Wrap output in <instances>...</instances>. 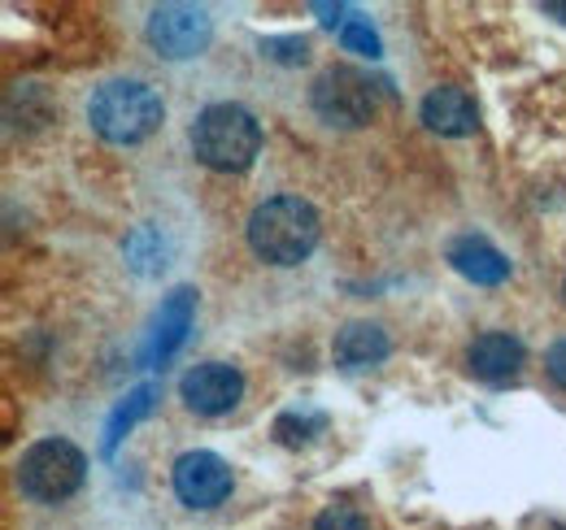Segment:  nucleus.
Here are the masks:
<instances>
[{
	"instance_id": "1",
	"label": "nucleus",
	"mask_w": 566,
	"mask_h": 530,
	"mask_svg": "<svg viewBox=\"0 0 566 530\" xmlns=\"http://www.w3.org/2000/svg\"><path fill=\"white\" fill-rule=\"evenodd\" d=\"M166 118V105L161 96L140 83V78H114V83H101L87 100V123L92 131L109 144H140L148 135L161 127Z\"/></svg>"
},
{
	"instance_id": "2",
	"label": "nucleus",
	"mask_w": 566,
	"mask_h": 530,
	"mask_svg": "<svg viewBox=\"0 0 566 530\" xmlns=\"http://www.w3.org/2000/svg\"><path fill=\"white\" fill-rule=\"evenodd\" d=\"M249 244L262 262L301 265L318 244V213L301 197H275L253 209L249 218Z\"/></svg>"
},
{
	"instance_id": "3",
	"label": "nucleus",
	"mask_w": 566,
	"mask_h": 530,
	"mask_svg": "<svg viewBox=\"0 0 566 530\" xmlns=\"http://www.w3.org/2000/svg\"><path fill=\"white\" fill-rule=\"evenodd\" d=\"M192 148H197V157L210 170L240 174L262 152V127H258V118L244 105H227L222 100V105H210V109L197 114V123H192Z\"/></svg>"
},
{
	"instance_id": "4",
	"label": "nucleus",
	"mask_w": 566,
	"mask_h": 530,
	"mask_svg": "<svg viewBox=\"0 0 566 530\" xmlns=\"http://www.w3.org/2000/svg\"><path fill=\"white\" fill-rule=\"evenodd\" d=\"M83 474H87V457L71 439H40L18 462V487L35 505H57L83 487Z\"/></svg>"
},
{
	"instance_id": "5",
	"label": "nucleus",
	"mask_w": 566,
	"mask_h": 530,
	"mask_svg": "<svg viewBox=\"0 0 566 530\" xmlns=\"http://www.w3.org/2000/svg\"><path fill=\"white\" fill-rule=\"evenodd\" d=\"M310 105L327 127L354 131V127H366L370 114H375V87H370V78L361 70L327 66L310 87Z\"/></svg>"
},
{
	"instance_id": "6",
	"label": "nucleus",
	"mask_w": 566,
	"mask_h": 530,
	"mask_svg": "<svg viewBox=\"0 0 566 530\" xmlns=\"http://www.w3.org/2000/svg\"><path fill=\"white\" fill-rule=\"evenodd\" d=\"M213 22L201 4H157L148 13V44L166 62H188L210 49Z\"/></svg>"
},
{
	"instance_id": "7",
	"label": "nucleus",
	"mask_w": 566,
	"mask_h": 530,
	"mask_svg": "<svg viewBox=\"0 0 566 530\" xmlns=\"http://www.w3.org/2000/svg\"><path fill=\"white\" fill-rule=\"evenodd\" d=\"M175 496L188 505V509H213L231 496V465L222 462L218 453H184L175 462Z\"/></svg>"
},
{
	"instance_id": "8",
	"label": "nucleus",
	"mask_w": 566,
	"mask_h": 530,
	"mask_svg": "<svg viewBox=\"0 0 566 530\" xmlns=\"http://www.w3.org/2000/svg\"><path fill=\"white\" fill-rule=\"evenodd\" d=\"M179 396L188 409H197V413H227V409H235L240 396H244V374L235 370V365H227V361H206V365H192L188 374H184V383H179Z\"/></svg>"
},
{
	"instance_id": "9",
	"label": "nucleus",
	"mask_w": 566,
	"mask_h": 530,
	"mask_svg": "<svg viewBox=\"0 0 566 530\" xmlns=\"http://www.w3.org/2000/svg\"><path fill=\"white\" fill-rule=\"evenodd\" d=\"M523 343L514 339V335L505 331H489V335H475L471 339V348H467V370L480 379V383H510L518 370H523Z\"/></svg>"
},
{
	"instance_id": "10",
	"label": "nucleus",
	"mask_w": 566,
	"mask_h": 530,
	"mask_svg": "<svg viewBox=\"0 0 566 530\" xmlns=\"http://www.w3.org/2000/svg\"><path fill=\"white\" fill-rule=\"evenodd\" d=\"M423 123L436 135H471L475 127H480V109H475L471 92H462V87H449V83H444V87L427 92Z\"/></svg>"
},
{
	"instance_id": "11",
	"label": "nucleus",
	"mask_w": 566,
	"mask_h": 530,
	"mask_svg": "<svg viewBox=\"0 0 566 530\" xmlns=\"http://www.w3.org/2000/svg\"><path fill=\"white\" fill-rule=\"evenodd\" d=\"M192 314H197V292H192V287H175V292L161 300L148 361H166V357L188 339V331H192Z\"/></svg>"
},
{
	"instance_id": "12",
	"label": "nucleus",
	"mask_w": 566,
	"mask_h": 530,
	"mask_svg": "<svg viewBox=\"0 0 566 530\" xmlns=\"http://www.w3.org/2000/svg\"><path fill=\"white\" fill-rule=\"evenodd\" d=\"M449 265H453L462 278L480 283V287H496V283L510 278V262L496 253L489 240H480V235L453 240V244H449Z\"/></svg>"
},
{
	"instance_id": "13",
	"label": "nucleus",
	"mask_w": 566,
	"mask_h": 530,
	"mask_svg": "<svg viewBox=\"0 0 566 530\" xmlns=\"http://www.w3.org/2000/svg\"><path fill=\"white\" fill-rule=\"evenodd\" d=\"M332 357H336L340 370H370V365H379L388 357V335L375 322H349L345 331L336 335Z\"/></svg>"
},
{
	"instance_id": "14",
	"label": "nucleus",
	"mask_w": 566,
	"mask_h": 530,
	"mask_svg": "<svg viewBox=\"0 0 566 530\" xmlns=\"http://www.w3.org/2000/svg\"><path fill=\"white\" fill-rule=\"evenodd\" d=\"M153 400H157V388H153V383H144V388H136L132 396L114 409V417H109V426H105V457L118 448V439H123L140 417L153 413Z\"/></svg>"
},
{
	"instance_id": "15",
	"label": "nucleus",
	"mask_w": 566,
	"mask_h": 530,
	"mask_svg": "<svg viewBox=\"0 0 566 530\" xmlns=\"http://www.w3.org/2000/svg\"><path fill=\"white\" fill-rule=\"evenodd\" d=\"M323 426H327L323 413H283L280 422H275V439L287 444V448H301V444H310Z\"/></svg>"
},
{
	"instance_id": "16",
	"label": "nucleus",
	"mask_w": 566,
	"mask_h": 530,
	"mask_svg": "<svg viewBox=\"0 0 566 530\" xmlns=\"http://www.w3.org/2000/svg\"><path fill=\"white\" fill-rule=\"evenodd\" d=\"M340 44H345L349 53H361V57H379V35H375L370 22H361V18H349V22L340 26Z\"/></svg>"
},
{
	"instance_id": "17",
	"label": "nucleus",
	"mask_w": 566,
	"mask_h": 530,
	"mask_svg": "<svg viewBox=\"0 0 566 530\" xmlns=\"http://www.w3.org/2000/svg\"><path fill=\"white\" fill-rule=\"evenodd\" d=\"M262 53L266 57H275L283 66H301L305 57H310V44L301 40V35H287V40H262Z\"/></svg>"
},
{
	"instance_id": "18",
	"label": "nucleus",
	"mask_w": 566,
	"mask_h": 530,
	"mask_svg": "<svg viewBox=\"0 0 566 530\" xmlns=\"http://www.w3.org/2000/svg\"><path fill=\"white\" fill-rule=\"evenodd\" d=\"M314 530H366V518L357 509H349V505H332V509L318 513Z\"/></svg>"
},
{
	"instance_id": "19",
	"label": "nucleus",
	"mask_w": 566,
	"mask_h": 530,
	"mask_svg": "<svg viewBox=\"0 0 566 530\" xmlns=\"http://www.w3.org/2000/svg\"><path fill=\"white\" fill-rule=\"evenodd\" d=\"M545 370H549V379H554L558 388H566V339H558V343L545 352Z\"/></svg>"
},
{
	"instance_id": "20",
	"label": "nucleus",
	"mask_w": 566,
	"mask_h": 530,
	"mask_svg": "<svg viewBox=\"0 0 566 530\" xmlns=\"http://www.w3.org/2000/svg\"><path fill=\"white\" fill-rule=\"evenodd\" d=\"M314 13H323V22H327V26H336V22H340V13H345V4H323V0H318V4H314Z\"/></svg>"
},
{
	"instance_id": "21",
	"label": "nucleus",
	"mask_w": 566,
	"mask_h": 530,
	"mask_svg": "<svg viewBox=\"0 0 566 530\" xmlns=\"http://www.w3.org/2000/svg\"><path fill=\"white\" fill-rule=\"evenodd\" d=\"M541 9H545L549 18H558V22H566V0H545Z\"/></svg>"
},
{
	"instance_id": "22",
	"label": "nucleus",
	"mask_w": 566,
	"mask_h": 530,
	"mask_svg": "<svg viewBox=\"0 0 566 530\" xmlns=\"http://www.w3.org/2000/svg\"><path fill=\"white\" fill-rule=\"evenodd\" d=\"M563 292H566V283H563Z\"/></svg>"
}]
</instances>
